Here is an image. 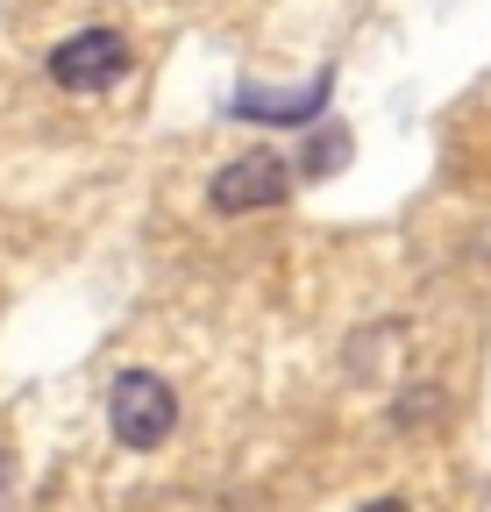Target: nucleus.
<instances>
[{
  "label": "nucleus",
  "instance_id": "f257e3e1",
  "mask_svg": "<svg viewBox=\"0 0 491 512\" xmlns=\"http://www.w3.org/2000/svg\"><path fill=\"white\" fill-rule=\"evenodd\" d=\"M107 427H114L121 448L150 456V448H164L171 427H178V392H171L157 370H121L114 392H107Z\"/></svg>",
  "mask_w": 491,
  "mask_h": 512
},
{
  "label": "nucleus",
  "instance_id": "f03ea898",
  "mask_svg": "<svg viewBox=\"0 0 491 512\" xmlns=\"http://www.w3.org/2000/svg\"><path fill=\"white\" fill-rule=\"evenodd\" d=\"M121 72H129V36L121 29H79L50 50V79L65 93H107Z\"/></svg>",
  "mask_w": 491,
  "mask_h": 512
},
{
  "label": "nucleus",
  "instance_id": "7ed1b4c3",
  "mask_svg": "<svg viewBox=\"0 0 491 512\" xmlns=\"http://www.w3.org/2000/svg\"><path fill=\"white\" fill-rule=\"evenodd\" d=\"M285 192H292V164L271 157V150H250V157H235V164L214 171L207 207L214 214H250V207H278Z\"/></svg>",
  "mask_w": 491,
  "mask_h": 512
},
{
  "label": "nucleus",
  "instance_id": "20e7f679",
  "mask_svg": "<svg viewBox=\"0 0 491 512\" xmlns=\"http://www.w3.org/2000/svg\"><path fill=\"white\" fill-rule=\"evenodd\" d=\"M328 100V79H314L299 100H264V93H235V114L242 121H314V107Z\"/></svg>",
  "mask_w": 491,
  "mask_h": 512
},
{
  "label": "nucleus",
  "instance_id": "39448f33",
  "mask_svg": "<svg viewBox=\"0 0 491 512\" xmlns=\"http://www.w3.org/2000/svg\"><path fill=\"white\" fill-rule=\"evenodd\" d=\"M342 157H349V136H342V128H321V136L306 143V157H299L292 171H306V178H328V171H335Z\"/></svg>",
  "mask_w": 491,
  "mask_h": 512
},
{
  "label": "nucleus",
  "instance_id": "423d86ee",
  "mask_svg": "<svg viewBox=\"0 0 491 512\" xmlns=\"http://www.w3.org/2000/svg\"><path fill=\"white\" fill-rule=\"evenodd\" d=\"M8 491H15V463H8V448H0V505H8Z\"/></svg>",
  "mask_w": 491,
  "mask_h": 512
},
{
  "label": "nucleus",
  "instance_id": "0eeeda50",
  "mask_svg": "<svg viewBox=\"0 0 491 512\" xmlns=\"http://www.w3.org/2000/svg\"><path fill=\"white\" fill-rule=\"evenodd\" d=\"M363 512H406V498H378V505H363Z\"/></svg>",
  "mask_w": 491,
  "mask_h": 512
}]
</instances>
